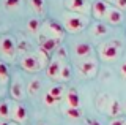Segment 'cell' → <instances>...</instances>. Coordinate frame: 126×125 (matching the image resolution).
<instances>
[{
	"mask_svg": "<svg viewBox=\"0 0 126 125\" xmlns=\"http://www.w3.org/2000/svg\"><path fill=\"white\" fill-rule=\"evenodd\" d=\"M29 2H30V6L36 11L38 14L44 13V8H46V2L44 0H29Z\"/></svg>",
	"mask_w": 126,
	"mask_h": 125,
	"instance_id": "obj_20",
	"label": "cell"
},
{
	"mask_svg": "<svg viewBox=\"0 0 126 125\" xmlns=\"http://www.w3.org/2000/svg\"><path fill=\"white\" fill-rule=\"evenodd\" d=\"M44 35L49 38H57V40H62L65 37V27H62L57 21H46L44 24Z\"/></svg>",
	"mask_w": 126,
	"mask_h": 125,
	"instance_id": "obj_4",
	"label": "cell"
},
{
	"mask_svg": "<svg viewBox=\"0 0 126 125\" xmlns=\"http://www.w3.org/2000/svg\"><path fill=\"white\" fill-rule=\"evenodd\" d=\"M65 6L73 13H85L88 10V3L87 0H66Z\"/></svg>",
	"mask_w": 126,
	"mask_h": 125,
	"instance_id": "obj_10",
	"label": "cell"
},
{
	"mask_svg": "<svg viewBox=\"0 0 126 125\" xmlns=\"http://www.w3.org/2000/svg\"><path fill=\"white\" fill-rule=\"evenodd\" d=\"M113 5L120 11H125L126 10V0H113Z\"/></svg>",
	"mask_w": 126,
	"mask_h": 125,
	"instance_id": "obj_29",
	"label": "cell"
},
{
	"mask_svg": "<svg viewBox=\"0 0 126 125\" xmlns=\"http://www.w3.org/2000/svg\"><path fill=\"white\" fill-rule=\"evenodd\" d=\"M65 114L69 117V119H79L82 116L80 108H66L65 109Z\"/></svg>",
	"mask_w": 126,
	"mask_h": 125,
	"instance_id": "obj_23",
	"label": "cell"
},
{
	"mask_svg": "<svg viewBox=\"0 0 126 125\" xmlns=\"http://www.w3.org/2000/svg\"><path fill=\"white\" fill-rule=\"evenodd\" d=\"M121 52V43L113 40V41H106L99 46V56L102 60H115Z\"/></svg>",
	"mask_w": 126,
	"mask_h": 125,
	"instance_id": "obj_3",
	"label": "cell"
},
{
	"mask_svg": "<svg viewBox=\"0 0 126 125\" xmlns=\"http://www.w3.org/2000/svg\"><path fill=\"white\" fill-rule=\"evenodd\" d=\"M44 65H49V62H47V52L43 49H38L36 54H25L21 59V67L30 73L39 71Z\"/></svg>",
	"mask_w": 126,
	"mask_h": 125,
	"instance_id": "obj_1",
	"label": "cell"
},
{
	"mask_svg": "<svg viewBox=\"0 0 126 125\" xmlns=\"http://www.w3.org/2000/svg\"><path fill=\"white\" fill-rule=\"evenodd\" d=\"M49 93H50V95H52L57 101H60V100L63 98V95H65V87H63V85H60V84L52 85V87L49 89Z\"/></svg>",
	"mask_w": 126,
	"mask_h": 125,
	"instance_id": "obj_18",
	"label": "cell"
},
{
	"mask_svg": "<svg viewBox=\"0 0 126 125\" xmlns=\"http://www.w3.org/2000/svg\"><path fill=\"white\" fill-rule=\"evenodd\" d=\"M10 93L14 100H21L24 97V85H22V81L19 78H16L11 84V89H10Z\"/></svg>",
	"mask_w": 126,
	"mask_h": 125,
	"instance_id": "obj_16",
	"label": "cell"
},
{
	"mask_svg": "<svg viewBox=\"0 0 126 125\" xmlns=\"http://www.w3.org/2000/svg\"><path fill=\"white\" fill-rule=\"evenodd\" d=\"M8 79H10V71H8V67L3 62H0V84H6Z\"/></svg>",
	"mask_w": 126,
	"mask_h": 125,
	"instance_id": "obj_22",
	"label": "cell"
},
{
	"mask_svg": "<svg viewBox=\"0 0 126 125\" xmlns=\"http://www.w3.org/2000/svg\"><path fill=\"white\" fill-rule=\"evenodd\" d=\"M69 78H71V68H69V65H65V63H63L58 79H60V81H68Z\"/></svg>",
	"mask_w": 126,
	"mask_h": 125,
	"instance_id": "obj_25",
	"label": "cell"
},
{
	"mask_svg": "<svg viewBox=\"0 0 126 125\" xmlns=\"http://www.w3.org/2000/svg\"><path fill=\"white\" fill-rule=\"evenodd\" d=\"M39 89H41V81L35 78V79H32V81H30L29 89H27V90H29L30 95H36V93L39 92Z\"/></svg>",
	"mask_w": 126,
	"mask_h": 125,
	"instance_id": "obj_21",
	"label": "cell"
},
{
	"mask_svg": "<svg viewBox=\"0 0 126 125\" xmlns=\"http://www.w3.org/2000/svg\"><path fill=\"white\" fill-rule=\"evenodd\" d=\"M106 112H107L109 116L113 117H118L121 112V104L120 101H118L117 98H113V97H107V108H106Z\"/></svg>",
	"mask_w": 126,
	"mask_h": 125,
	"instance_id": "obj_12",
	"label": "cell"
},
{
	"mask_svg": "<svg viewBox=\"0 0 126 125\" xmlns=\"http://www.w3.org/2000/svg\"><path fill=\"white\" fill-rule=\"evenodd\" d=\"M0 125H16L14 122H8V120H3V122H0Z\"/></svg>",
	"mask_w": 126,
	"mask_h": 125,
	"instance_id": "obj_33",
	"label": "cell"
},
{
	"mask_svg": "<svg viewBox=\"0 0 126 125\" xmlns=\"http://www.w3.org/2000/svg\"><path fill=\"white\" fill-rule=\"evenodd\" d=\"M74 54L79 59H88L93 54V46L88 43H77L74 46Z\"/></svg>",
	"mask_w": 126,
	"mask_h": 125,
	"instance_id": "obj_11",
	"label": "cell"
},
{
	"mask_svg": "<svg viewBox=\"0 0 126 125\" xmlns=\"http://www.w3.org/2000/svg\"><path fill=\"white\" fill-rule=\"evenodd\" d=\"M123 11H120L118 8H115V6H110L109 10V14H107V21L109 24L112 25H117V24H121L123 22Z\"/></svg>",
	"mask_w": 126,
	"mask_h": 125,
	"instance_id": "obj_15",
	"label": "cell"
},
{
	"mask_svg": "<svg viewBox=\"0 0 126 125\" xmlns=\"http://www.w3.org/2000/svg\"><path fill=\"white\" fill-rule=\"evenodd\" d=\"M62 67H63V63H62L60 59H57V57L52 59V60L49 62V65H47V68H46L47 76L52 78V79H58V76H60V71H62Z\"/></svg>",
	"mask_w": 126,
	"mask_h": 125,
	"instance_id": "obj_9",
	"label": "cell"
},
{
	"mask_svg": "<svg viewBox=\"0 0 126 125\" xmlns=\"http://www.w3.org/2000/svg\"><path fill=\"white\" fill-rule=\"evenodd\" d=\"M27 27H29V30L32 33H38V30H39V27H41V24H39V21L36 18H33V19H30L29 22H27Z\"/></svg>",
	"mask_w": 126,
	"mask_h": 125,
	"instance_id": "obj_24",
	"label": "cell"
},
{
	"mask_svg": "<svg viewBox=\"0 0 126 125\" xmlns=\"http://www.w3.org/2000/svg\"><path fill=\"white\" fill-rule=\"evenodd\" d=\"M107 32H109V27L106 24L98 22V24L93 25V35L94 37H104V35H107Z\"/></svg>",
	"mask_w": 126,
	"mask_h": 125,
	"instance_id": "obj_19",
	"label": "cell"
},
{
	"mask_svg": "<svg viewBox=\"0 0 126 125\" xmlns=\"http://www.w3.org/2000/svg\"><path fill=\"white\" fill-rule=\"evenodd\" d=\"M109 125H126V119L125 117H113V119H110Z\"/></svg>",
	"mask_w": 126,
	"mask_h": 125,
	"instance_id": "obj_27",
	"label": "cell"
},
{
	"mask_svg": "<svg viewBox=\"0 0 126 125\" xmlns=\"http://www.w3.org/2000/svg\"><path fill=\"white\" fill-rule=\"evenodd\" d=\"M21 3H22V0H5V6H6L8 10L19 8V6H21Z\"/></svg>",
	"mask_w": 126,
	"mask_h": 125,
	"instance_id": "obj_26",
	"label": "cell"
},
{
	"mask_svg": "<svg viewBox=\"0 0 126 125\" xmlns=\"http://www.w3.org/2000/svg\"><path fill=\"white\" fill-rule=\"evenodd\" d=\"M65 57H66V49L63 48V46H60V48L57 49V59L62 60V59H65Z\"/></svg>",
	"mask_w": 126,
	"mask_h": 125,
	"instance_id": "obj_30",
	"label": "cell"
},
{
	"mask_svg": "<svg viewBox=\"0 0 126 125\" xmlns=\"http://www.w3.org/2000/svg\"><path fill=\"white\" fill-rule=\"evenodd\" d=\"M0 51H2V54H3L5 57L13 59V57L16 56V51H17L14 38L10 37V35H5V37L0 38Z\"/></svg>",
	"mask_w": 126,
	"mask_h": 125,
	"instance_id": "obj_5",
	"label": "cell"
},
{
	"mask_svg": "<svg viewBox=\"0 0 126 125\" xmlns=\"http://www.w3.org/2000/svg\"><path fill=\"white\" fill-rule=\"evenodd\" d=\"M44 103L47 104V106H54V104H55V103H57V100H55V98H54V97H52V95H50V93H49V92H47V93H46V95H44Z\"/></svg>",
	"mask_w": 126,
	"mask_h": 125,
	"instance_id": "obj_28",
	"label": "cell"
},
{
	"mask_svg": "<svg viewBox=\"0 0 126 125\" xmlns=\"http://www.w3.org/2000/svg\"><path fill=\"white\" fill-rule=\"evenodd\" d=\"M87 122H88V125H101L99 122H98V120H94V119H88Z\"/></svg>",
	"mask_w": 126,
	"mask_h": 125,
	"instance_id": "obj_32",
	"label": "cell"
},
{
	"mask_svg": "<svg viewBox=\"0 0 126 125\" xmlns=\"http://www.w3.org/2000/svg\"><path fill=\"white\" fill-rule=\"evenodd\" d=\"M79 71L82 73L87 78H93L98 73V63L94 60H84V62H79L77 63Z\"/></svg>",
	"mask_w": 126,
	"mask_h": 125,
	"instance_id": "obj_8",
	"label": "cell"
},
{
	"mask_svg": "<svg viewBox=\"0 0 126 125\" xmlns=\"http://www.w3.org/2000/svg\"><path fill=\"white\" fill-rule=\"evenodd\" d=\"M11 109H13V106H11L6 100L0 101V117H2V119H10L11 117Z\"/></svg>",
	"mask_w": 126,
	"mask_h": 125,
	"instance_id": "obj_17",
	"label": "cell"
},
{
	"mask_svg": "<svg viewBox=\"0 0 126 125\" xmlns=\"http://www.w3.org/2000/svg\"><path fill=\"white\" fill-rule=\"evenodd\" d=\"M87 27V18L76 13H68L65 16V30L69 33H79Z\"/></svg>",
	"mask_w": 126,
	"mask_h": 125,
	"instance_id": "obj_2",
	"label": "cell"
},
{
	"mask_svg": "<svg viewBox=\"0 0 126 125\" xmlns=\"http://www.w3.org/2000/svg\"><path fill=\"white\" fill-rule=\"evenodd\" d=\"M11 117L16 122H25L27 120V109L21 103H14L13 109H11Z\"/></svg>",
	"mask_w": 126,
	"mask_h": 125,
	"instance_id": "obj_13",
	"label": "cell"
},
{
	"mask_svg": "<svg viewBox=\"0 0 126 125\" xmlns=\"http://www.w3.org/2000/svg\"><path fill=\"white\" fill-rule=\"evenodd\" d=\"M109 10H110L109 3L104 2V0H96V2H93V5H92V14H93L94 19H104V18H107Z\"/></svg>",
	"mask_w": 126,
	"mask_h": 125,
	"instance_id": "obj_6",
	"label": "cell"
},
{
	"mask_svg": "<svg viewBox=\"0 0 126 125\" xmlns=\"http://www.w3.org/2000/svg\"><path fill=\"white\" fill-rule=\"evenodd\" d=\"M104 2H106V0H104ZM109 2H113V0H109Z\"/></svg>",
	"mask_w": 126,
	"mask_h": 125,
	"instance_id": "obj_34",
	"label": "cell"
},
{
	"mask_svg": "<svg viewBox=\"0 0 126 125\" xmlns=\"http://www.w3.org/2000/svg\"><path fill=\"white\" fill-rule=\"evenodd\" d=\"M66 104L68 108H80V97L76 89H68L66 92Z\"/></svg>",
	"mask_w": 126,
	"mask_h": 125,
	"instance_id": "obj_14",
	"label": "cell"
},
{
	"mask_svg": "<svg viewBox=\"0 0 126 125\" xmlns=\"http://www.w3.org/2000/svg\"><path fill=\"white\" fill-rule=\"evenodd\" d=\"M120 75L126 79V62H123V63H121V67H120Z\"/></svg>",
	"mask_w": 126,
	"mask_h": 125,
	"instance_id": "obj_31",
	"label": "cell"
},
{
	"mask_svg": "<svg viewBox=\"0 0 126 125\" xmlns=\"http://www.w3.org/2000/svg\"><path fill=\"white\" fill-rule=\"evenodd\" d=\"M60 48V40L57 38H49L46 35H41L39 37V49H43L44 52H54L55 49Z\"/></svg>",
	"mask_w": 126,
	"mask_h": 125,
	"instance_id": "obj_7",
	"label": "cell"
}]
</instances>
